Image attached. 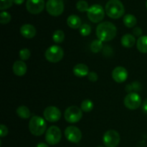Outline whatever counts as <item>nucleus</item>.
<instances>
[{
	"instance_id": "1",
	"label": "nucleus",
	"mask_w": 147,
	"mask_h": 147,
	"mask_svg": "<svg viewBox=\"0 0 147 147\" xmlns=\"http://www.w3.org/2000/svg\"><path fill=\"white\" fill-rule=\"evenodd\" d=\"M117 33L116 27L110 22H101L96 27V36L102 42H109L113 40Z\"/></svg>"
},
{
	"instance_id": "2",
	"label": "nucleus",
	"mask_w": 147,
	"mask_h": 147,
	"mask_svg": "<svg viewBox=\"0 0 147 147\" xmlns=\"http://www.w3.org/2000/svg\"><path fill=\"white\" fill-rule=\"evenodd\" d=\"M106 12L112 19H119L124 14L125 9L120 0H109L106 4Z\"/></svg>"
},
{
	"instance_id": "3",
	"label": "nucleus",
	"mask_w": 147,
	"mask_h": 147,
	"mask_svg": "<svg viewBox=\"0 0 147 147\" xmlns=\"http://www.w3.org/2000/svg\"><path fill=\"white\" fill-rule=\"evenodd\" d=\"M47 128V123L44 119L38 116H34L29 122V129L34 136H41L45 133Z\"/></svg>"
},
{
	"instance_id": "4",
	"label": "nucleus",
	"mask_w": 147,
	"mask_h": 147,
	"mask_svg": "<svg viewBox=\"0 0 147 147\" xmlns=\"http://www.w3.org/2000/svg\"><path fill=\"white\" fill-rule=\"evenodd\" d=\"M64 56V51L58 45H53L48 47L45 53L46 60L50 63H56L63 59Z\"/></svg>"
},
{
	"instance_id": "5",
	"label": "nucleus",
	"mask_w": 147,
	"mask_h": 147,
	"mask_svg": "<svg viewBox=\"0 0 147 147\" xmlns=\"http://www.w3.org/2000/svg\"><path fill=\"white\" fill-rule=\"evenodd\" d=\"M87 15L90 21L93 23H98L103 20L105 11L100 4H93L89 7L87 11Z\"/></svg>"
},
{
	"instance_id": "6",
	"label": "nucleus",
	"mask_w": 147,
	"mask_h": 147,
	"mask_svg": "<svg viewBox=\"0 0 147 147\" xmlns=\"http://www.w3.org/2000/svg\"><path fill=\"white\" fill-rule=\"evenodd\" d=\"M47 11L53 17H57L64 11V3L63 0H48L46 3Z\"/></svg>"
},
{
	"instance_id": "7",
	"label": "nucleus",
	"mask_w": 147,
	"mask_h": 147,
	"mask_svg": "<svg viewBox=\"0 0 147 147\" xmlns=\"http://www.w3.org/2000/svg\"><path fill=\"white\" fill-rule=\"evenodd\" d=\"M83 116L82 110L77 106H72L67 108L64 113V117L66 121L70 123L78 122Z\"/></svg>"
},
{
	"instance_id": "8",
	"label": "nucleus",
	"mask_w": 147,
	"mask_h": 147,
	"mask_svg": "<svg viewBox=\"0 0 147 147\" xmlns=\"http://www.w3.org/2000/svg\"><path fill=\"white\" fill-rule=\"evenodd\" d=\"M62 132L60 128L56 126H52L46 131L45 140L50 145H55L60 142Z\"/></svg>"
},
{
	"instance_id": "9",
	"label": "nucleus",
	"mask_w": 147,
	"mask_h": 147,
	"mask_svg": "<svg viewBox=\"0 0 147 147\" xmlns=\"http://www.w3.org/2000/svg\"><path fill=\"white\" fill-rule=\"evenodd\" d=\"M123 103L129 110H136L142 105V98L138 93L131 92L125 97Z\"/></svg>"
},
{
	"instance_id": "10",
	"label": "nucleus",
	"mask_w": 147,
	"mask_h": 147,
	"mask_svg": "<svg viewBox=\"0 0 147 147\" xmlns=\"http://www.w3.org/2000/svg\"><path fill=\"white\" fill-rule=\"evenodd\" d=\"M121 137L119 134L115 130L107 131L104 134L103 142L106 147H116L120 142Z\"/></svg>"
},
{
	"instance_id": "11",
	"label": "nucleus",
	"mask_w": 147,
	"mask_h": 147,
	"mask_svg": "<svg viewBox=\"0 0 147 147\" xmlns=\"http://www.w3.org/2000/svg\"><path fill=\"white\" fill-rule=\"evenodd\" d=\"M45 119L49 122H57L61 118V111L55 106H48L43 112Z\"/></svg>"
},
{
	"instance_id": "12",
	"label": "nucleus",
	"mask_w": 147,
	"mask_h": 147,
	"mask_svg": "<svg viewBox=\"0 0 147 147\" xmlns=\"http://www.w3.org/2000/svg\"><path fill=\"white\" fill-rule=\"evenodd\" d=\"M65 136L67 141L72 143H78L82 139V133L80 129L75 126H70L65 130Z\"/></svg>"
},
{
	"instance_id": "13",
	"label": "nucleus",
	"mask_w": 147,
	"mask_h": 147,
	"mask_svg": "<svg viewBox=\"0 0 147 147\" xmlns=\"http://www.w3.org/2000/svg\"><path fill=\"white\" fill-rule=\"evenodd\" d=\"M45 6L44 0H27L26 8L32 14H38L43 11Z\"/></svg>"
},
{
	"instance_id": "14",
	"label": "nucleus",
	"mask_w": 147,
	"mask_h": 147,
	"mask_svg": "<svg viewBox=\"0 0 147 147\" xmlns=\"http://www.w3.org/2000/svg\"><path fill=\"white\" fill-rule=\"evenodd\" d=\"M112 78L117 83H123L128 78V71L125 67L121 66L116 67L112 72Z\"/></svg>"
},
{
	"instance_id": "15",
	"label": "nucleus",
	"mask_w": 147,
	"mask_h": 147,
	"mask_svg": "<svg viewBox=\"0 0 147 147\" xmlns=\"http://www.w3.org/2000/svg\"><path fill=\"white\" fill-rule=\"evenodd\" d=\"M36 29L30 24H25L20 28V33L23 37L27 39H32L36 35Z\"/></svg>"
},
{
	"instance_id": "16",
	"label": "nucleus",
	"mask_w": 147,
	"mask_h": 147,
	"mask_svg": "<svg viewBox=\"0 0 147 147\" xmlns=\"http://www.w3.org/2000/svg\"><path fill=\"white\" fill-rule=\"evenodd\" d=\"M13 72L17 76H23L26 74L27 70V65L21 60L14 62L12 67Z\"/></svg>"
},
{
	"instance_id": "17",
	"label": "nucleus",
	"mask_w": 147,
	"mask_h": 147,
	"mask_svg": "<svg viewBox=\"0 0 147 147\" xmlns=\"http://www.w3.org/2000/svg\"><path fill=\"white\" fill-rule=\"evenodd\" d=\"M73 71L75 76L80 78L85 77V76H88L89 73L88 67L86 65L83 64V63H80V64L76 65L73 67Z\"/></svg>"
},
{
	"instance_id": "18",
	"label": "nucleus",
	"mask_w": 147,
	"mask_h": 147,
	"mask_svg": "<svg viewBox=\"0 0 147 147\" xmlns=\"http://www.w3.org/2000/svg\"><path fill=\"white\" fill-rule=\"evenodd\" d=\"M67 24L72 29L80 28L81 24V20L80 17L75 14L69 16L67 19Z\"/></svg>"
},
{
	"instance_id": "19",
	"label": "nucleus",
	"mask_w": 147,
	"mask_h": 147,
	"mask_svg": "<svg viewBox=\"0 0 147 147\" xmlns=\"http://www.w3.org/2000/svg\"><path fill=\"white\" fill-rule=\"evenodd\" d=\"M121 45L126 48H131L136 43V39L134 36L131 34H126L122 37Z\"/></svg>"
},
{
	"instance_id": "20",
	"label": "nucleus",
	"mask_w": 147,
	"mask_h": 147,
	"mask_svg": "<svg viewBox=\"0 0 147 147\" xmlns=\"http://www.w3.org/2000/svg\"><path fill=\"white\" fill-rule=\"evenodd\" d=\"M123 22L124 25L128 28H132L134 27L137 23V20H136V17L133 14H127L123 17Z\"/></svg>"
},
{
	"instance_id": "21",
	"label": "nucleus",
	"mask_w": 147,
	"mask_h": 147,
	"mask_svg": "<svg viewBox=\"0 0 147 147\" xmlns=\"http://www.w3.org/2000/svg\"><path fill=\"white\" fill-rule=\"evenodd\" d=\"M136 47L142 53H147V36H142L136 42Z\"/></svg>"
},
{
	"instance_id": "22",
	"label": "nucleus",
	"mask_w": 147,
	"mask_h": 147,
	"mask_svg": "<svg viewBox=\"0 0 147 147\" xmlns=\"http://www.w3.org/2000/svg\"><path fill=\"white\" fill-rule=\"evenodd\" d=\"M16 112H17V116H20L21 119H29L30 117V116H31L30 109L25 106H21L20 107H18L17 111H16Z\"/></svg>"
},
{
	"instance_id": "23",
	"label": "nucleus",
	"mask_w": 147,
	"mask_h": 147,
	"mask_svg": "<svg viewBox=\"0 0 147 147\" xmlns=\"http://www.w3.org/2000/svg\"><path fill=\"white\" fill-rule=\"evenodd\" d=\"M64 32L60 30H57L54 32V33L53 34V40L55 42L57 43V44H60V43H62L64 41Z\"/></svg>"
},
{
	"instance_id": "24",
	"label": "nucleus",
	"mask_w": 147,
	"mask_h": 147,
	"mask_svg": "<svg viewBox=\"0 0 147 147\" xmlns=\"http://www.w3.org/2000/svg\"><path fill=\"white\" fill-rule=\"evenodd\" d=\"M103 49V43L100 40H95L92 42L90 45V50L93 53H98L101 51Z\"/></svg>"
},
{
	"instance_id": "25",
	"label": "nucleus",
	"mask_w": 147,
	"mask_h": 147,
	"mask_svg": "<svg viewBox=\"0 0 147 147\" xmlns=\"http://www.w3.org/2000/svg\"><path fill=\"white\" fill-rule=\"evenodd\" d=\"M80 109H81V110L84 112L91 111L93 109V103L90 100H88V99L84 100L81 103Z\"/></svg>"
},
{
	"instance_id": "26",
	"label": "nucleus",
	"mask_w": 147,
	"mask_h": 147,
	"mask_svg": "<svg viewBox=\"0 0 147 147\" xmlns=\"http://www.w3.org/2000/svg\"><path fill=\"white\" fill-rule=\"evenodd\" d=\"M76 8L79 11H81V12L88 11L89 9L88 4L87 1L84 0H79L76 4Z\"/></svg>"
},
{
	"instance_id": "27",
	"label": "nucleus",
	"mask_w": 147,
	"mask_h": 147,
	"mask_svg": "<svg viewBox=\"0 0 147 147\" xmlns=\"http://www.w3.org/2000/svg\"><path fill=\"white\" fill-rule=\"evenodd\" d=\"M79 31L82 36L86 37V36H88L91 32V27L88 24H83L79 28Z\"/></svg>"
},
{
	"instance_id": "28",
	"label": "nucleus",
	"mask_w": 147,
	"mask_h": 147,
	"mask_svg": "<svg viewBox=\"0 0 147 147\" xmlns=\"http://www.w3.org/2000/svg\"><path fill=\"white\" fill-rule=\"evenodd\" d=\"M11 20V17L9 13L7 11H1L0 14V23L2 24H8Z\"/></svg>"
},
{
	"instance_id": "29",
	"label": "nucleus",
	"mask_w": 147,
	"mask_h": 147,
	"mask_svg": "<svg viewBox=\"0 0 147 147\" xmlns=\"http://www.w3.org/2000/svg\"><path fill=\"white\" fill-rule=\"evenodd\" d=\"M142 89V86L139 82H134L131 85H127L126 86V90L129 93H131V90H134L135 91H139Z\"/></svg>"
},
{
	"instance_id": "30",
	"label": "nucleus",
	"mask_w": 147,
	"mask_h": 147,
	"mask_svg": "<svg viewBox=\"0 0 147 147\" xmlns=\"http://www.w3.org/2000/svg\"><path fill=\"white\" fill-rule=\"evenodd\" d=\"M19 55H20V57L21 58V60H27L30 57L31 53H30L29 49L24 48V49H22V50H20Z\"/></svg>"
},
{
	"instance_id": "31",
	"label": "nucleus",
	"mask_w": 147,
	"mask_h": 147,
	"mask_svg": "<svg viewBox=\"0 0 147 147\" xmlns=\"http://www.w3.org/2000/svg\"><path fill=\"white\" fill-rule=\"evenodd\" d=\"M13 0H1V3H0V9L1 11L4 9H7L10 8L12 6Z\"/></svg>"
},
{
	"instance_id": "32",
	"label": "nucleus",
	"mask_w": 147,
	"mask_h": 147,
	"mask_svg": "<svg viewBox=\"0 0 147 147\" xmlns=\"http://www.w3.org/2000/svg\"><path fill=\"white\" fill-rule=\"evenodd\" d=\"M88 78L90 81L91 82H96L97 81L98 79V76L97 73L96 72H90L88 75Z\"/></svg>"
},
{
	"instance_id": "33",
	"label": "nucleus",
	"mask_w": 147,
	"mask_h": 147,
	"mask_svg": "<svg viewBox=\"0 0 147 147\" xmlns=\"http://www.w3.org/2000/svg\"><path fill=\"white\" fill-rule=\"evenodd\" d=\"M7 134H8V129L5 125L1 124L0 126V136L2 138L7 136Z\"/></svg>"
},
{
	"instance_id": "34",
	"label": "nucleus",
	"mask_w": 147,
	"mask_h": 147,
	"mask_svg": "<svg viewBox=\"0 0 147 147\" xmlns=\"http://www.w3.org/2000/svg\"><path fill=\"white\" fill-rule=\"evenodd\" d=\"M133 34L136 37H142L141 35L142 34V30L140 27H135L133 29Z\"/></svg>"
},
{
	"instance_id": "35",
	"label": "nucleus",
	"mask_w": 147,
	"mask_h": 147,
	"mask_svg": "<svg viewBox=\"0 0 147 147\" xmlns=\"http://www.w3.org/2000/svg\"><path fill=\"white\" fill-rule=\"evenodd\" d=\"M142 110L146 114H147V99L144 100V102L143 103V105H142Z\"/></svg>"
},
{
	"instance_id": "36",
	"label": "nucleus",
	"mask_w": 147,
	"mask_h": 147,
	"mask_svg": "<svg viewBox=\"0 0 147 147\" xmlns=\"http://www.w3.org/2000/svg\"><path fill=\"white\" fill-rule=\"evenodd\" d=\"M24 0H13L14 3L15 4H17V5H20V4H22L23 2H24Z\"/></svg>"
},
{
	"instance_id": "37",
	"label": "nucleus",
	"mask_w": 147,
	"mask_h": 147,
	"mask_svg": "<svg viewBox=\"0 0 147 147\" xmlns=\"http://www.w3.org/2000/svg\"><path fill=\"white\" fill-rule=\"evenodd\" d=\"M37 147H49L48 145L46 144L45 143H42V142H41V143H39L37 145Z\"/></svg>"
},
{
	"instance_id": "38",
	"label": "nucleus",
	"mask_w": 147,
	"mask_h": 147,
	"mask_svg": "<svg viewBox=\"0 0 147 147\" xmlns=\"http://www.w3.org/2000/svg\"><path fill=\"white\" fill-rule=\"evenodd\" d=\"M146 8H147V0H146Z\"/></svg>"
},
{
	"instance_id": "39",
	"label": "nucleus",
	"mask_w": 147,
	"mask_h": 147,
	"mask_svg": "<svg viewBox=\"0 0 147 147\" xmlns=\"http://www.w3.org/2000/svg\"><path fill=\"white\" fill-rule=\"evenodd\" d=\"M98 147H103V146H98Z\"/></svg>"
}]
</instances>
